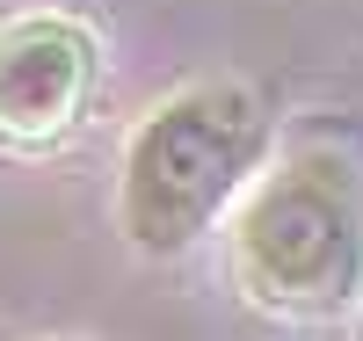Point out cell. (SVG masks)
I'll list each match as a JSON object with an SVG mask.
<instances>
[{
	"instance_id": "1",
	"label": "cell",
	"mask_w": 363,
	"mask_h": 341,
	"mask_svg": "<svg viewBox=\"0 0 363 341\" xmlns=\"http://www.w3.org/2000/svg\"><path fill=\"white\" fill-rule=\"evenodd\" d=\"M269 167V102L240 80L182 87L124 145L116 167V233L138 255L174 262L255 189Z\"/></svg>"
},
{
	"instance_id": "2",
	"label": "cell",
	"mask_w": 363,
	"mask_h": 341,
	"mask_svg": "<svg viewBox=\"0 0 363 341\" xmlns=\"http://www.w3.org/2000/svg\"><path fill=\"white\" fill-rule=\"evenodd\" d=\"M233 284L277 320H335L363 298V181L342 152L262 167L233 211Z\"/></svg>"
},
{
	"instance_id": "3",
	"label": "cell",
	"mask_w": 363,
	"mask_h": 341,
	"mask_svg": "<svg viewBox=\"0 0 363 341\" xmlns=\"http://www.w3.org/2000/svg\"><path fill=\"white\" fill-rule=\"evenodd\" d=\"M102 87V37L80 15H15L0 22V152L44 160L73 145Z\"/></svg>"
}]
</instances>
